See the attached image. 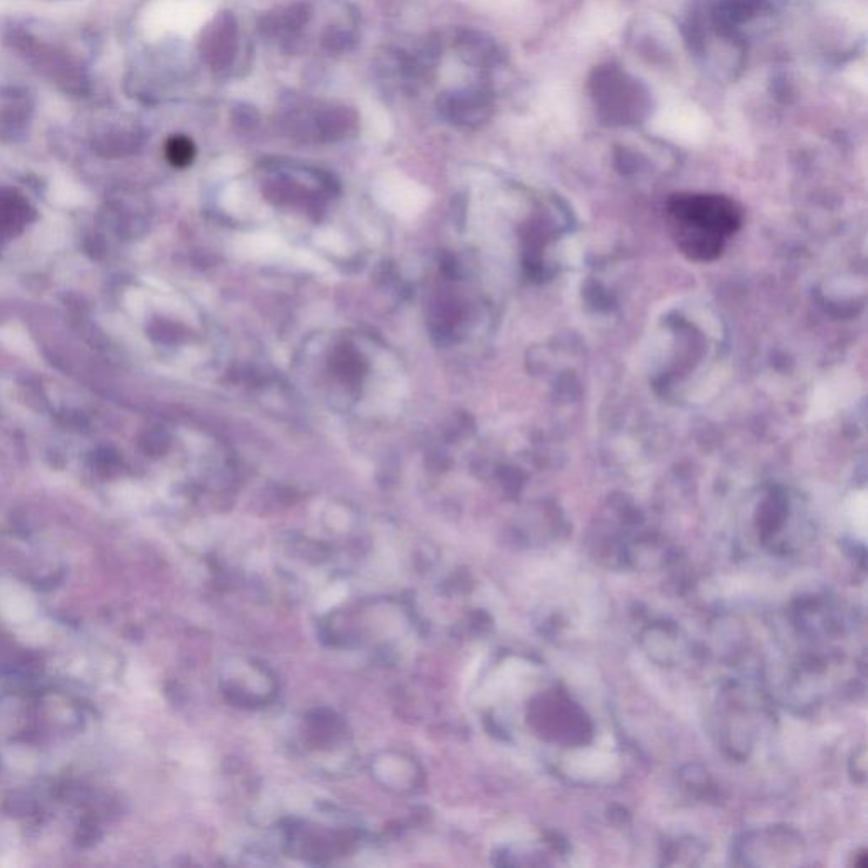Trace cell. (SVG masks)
<instances>
[{
  "instance_id": "1",
  "label": "cell",
  "mask_w": 868,
  "mask_h": 868,
  "mask_svg": "<svg viewBox=\"0 0 868 868\" xmlns=\"http://www.w3.org/2000/svg\"><path fill=\"white\" fill-rule=\"evenodd\" d=\"M680 250L694 260H713L743 223V211L723 195H677L668 204Z\"/></svg>"
},
{
  "instance_id": "2",
  "label": "cell",
  "mask_w": 868,
  "mask_h": 868,
  "mask_svg": "<svg viewBox=\"0 0 868 868\" xmlns=\"http://www.w3.org/2000/svg\"><path fill=\"white\" fill-rule=\"evenodd\" d=\"M0 611L11 621H26L33 614V602L21 590L9 587L0 594Z\"/></svg>"
},
{
  "instance_id": "3",
  "label": "cell",
  "mask_w": 868,
  "mask_h": 868,
  "mask_svg": "<svg viewBox=\"0 0 868 868\" xmlns=\"http://www.w3.org/2000/svg\"><path fill=\"white\" fill-rule=\"evenodd\" d=\"M195 148L192 141L187 140L184 136H175L168 141L167 156L168 160L175 167H187L194 160Z\"/></svg>"
}]
</instances>
